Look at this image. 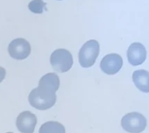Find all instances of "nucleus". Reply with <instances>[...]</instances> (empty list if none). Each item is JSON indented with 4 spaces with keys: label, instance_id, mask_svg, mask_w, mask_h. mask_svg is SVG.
I'll use <instances>...</instances> for the list:
<instances>
[{
    "label": "nucleus",
    "instance_id": "1",
    "mask_svg": "<svg viewBox=\"0 0 149 133\" xmlns=\"http://www.w3.org/2000/svg\"><path fill=\"white\" fill-rule=\"evenodd\" d=\"M28 100L30 105L37 110H48L56 103V91L46 87L38 86L31 91Z\"/></svg>",
    "mask_w": 149,
    "mask_h": 133
},
{
    "label": "nucleus",
    "instance_id": "2",
    "mask_svg": "<svg viewBox=\"0 0 149 133\" xmlns=\"http://www.w3.org/2000/svg\"><path fill=\"white\" fill-rule=\"evenodd\" d=\"M100 53V44L96 40H89L83 44L79 52V61L82 67L89 68L94 64Z\"/></svg>",
    "mask_w": 149,
    "mask_h": 133
},
{
    "label": "nucleus",
    "instance_id": "3",
    "mask_svg": "<svg viewBox=\"0 0 149 133\" xmlns=\"http://www.w3.org/2000/svg\"><path fill=\"white\" fill-rule=\"evenodd\" d=\"M50 62L56 71L63 73L72 68L73 59L70 51L65 49H58L52 53Z\"/></svg>",
    "mask_w": 149,
    "mask_h": 133
},
{
    "label": "nucleus",
    "instance_id": "4",
    "mask_svg": "<svg viewBox=\"0 0 149 133\" xmlns=\"http://www.w3.org/2000/svg\"><path fill=\"white\" fill-rule=\"evenodd\" d=\"M121 126L127 132L141 133L146 129L147 119L139 112H131L123 117Z\"/></svg>",
    "mask_w": 149,
    "mask_h": 133
},
{
    "label": "nucleus",
    "instance_id": "5",
    "mask_svg": "<svg viewBox=\"0 0 149 133\" xmlns=\"http://www.w3.org/2000/svg\"><path fill=\"white\" fill-rule=\"evenodd\" d=\"M10 56L16 60L25 59L31 53V45L24 38H16L10 42L8 47Z\"/></svg>",
    "mask_w": 149,
    "mask_h": 133
},
{
    "label": "nucleus",
    "instance_id": "6",
    "mask_svg": "<svg viewBox=\"0 0 149 133\" xmlns=\"http://www.w3.org/2000/svg\"><path fill=\"white\" fill-rule=\"evenodd\" d=\"M123 65V59L119 54L112 53L105 56L100 62V69L108 75H114Z\"/></svg>",
    "mask_w": 149,
    "mask_h": 133
},
{
    "label": "nucleus",
    "instance_id": "7",
    "mask_svg": "<svg viewBox=\"0 0 149 133\" xmlns=\"http://www.w3.org/2000/svg\"><path fill=\"white\" fill-rule=\"evenodd\" d=\"M37 125V117L31 112H23L16 121L17 130L21 133H33Z\"/></svg>",
    "mask_w": 149,
    "mask_h": 133
},
{
    "label": "nucleus",
    "instance_id": "8",
    "mask_svg": "<svg viewBox=\"0 0 149 133\" xmlns=\"http://www.w3.org/2000/svg\"><path fill=\"white\" fill-rule=\"evenodd\" d=\"M127 56L128 62L132 65L137 66L144 63V61L146 60L147 51L142 44L134 43L128 47Z\"/></svg>",
    "mask_w": 149,
    "mask_h": 133
},
{
    "label": "nucleus",
    "instance_id": "9",
    "mask_svg": "<svg viewBox=\"0 0 149 133\" xmlns=\"http://www.w3.org/2000/svg\"><path fill=\"white\" fill-rule=\"evenodd\" d=\"M133 81L135 86L142 92H149V72L146 70H138L133 73Z\"/></svg>",
    "mask_w": 149,
    "mask_h": 133
},
{
    "label": "nucleus",
    "instance_id": "10",
    "mask_svg": "<svg viewBox=\"0 0 149 133\" xmlns=\"http://www.w3.org/2000/svg\"><path fill=\"white\" fill-rule=\"evenodd\" d=\"M59 78L58 77L57 74L55 73H48L43 76L39 82H38V86L42 87H46L49 89H52L55 91H57L59 88Z\"/></svg>",
    "mask_w": 149,
    "mask_h": 133
},
{
    "label": "nucleus",
    "instance_id": "11",
    "mask_svg": "<svg viewBox=\"0 0 149 133\" xmlns=\"http://www.w3.org/2000/svg\"><path fill=\"white\" fill-rule=\"evenodd\" d=\"M38 133H65V129L58 122L49 121L41 125Z\"/></svg>",
    "mask_w": 149,
    "mask_h": 133
},
{
    "label": "nucleus",
    "instance_id": "12",
    "mask_svg": "<svg viewBox=\"0 0 149 133\" xmlns=\"http://www.w3.org/2000/svg\"><path fill=\"white\" fill-rule=\"evenodd\" d=\"M45 6L46 3H45L43 0H32L28 5L29 10L36 14L43 13L44 10H45Z\"/></svg>",
    "mask_w": 149,
    "mask_h": 133
},
{
    "label": "nucleus",
    "instance_id": "13",
    "mask_svg": "<svg viewBox=\"0 0 149 133\" xmlns=\"http://www.w3.org/2000/svg\"><path fill=\"white\" fill-rule=\"evenodd\" d=\"M5 74H6V71L4 68L3 67H0V83L5 78Z\"/></svg>",
    "mask_w": 149,
    "mask_h": 133
},
{
    "label": "nucleus",
    "instance_id": "14",
    "mask_svg": "<svg viewBox=\"0 0 149 133\" xmlns=\"http://www.w3.org/2000/svg\"><path fill=\"white\" fill-rule=\"evenodd\" d=\"M7 133H13V132H7Z\"/></svg>",
    "mask_w": 149,
    "mask_h": 133
}]
</instances>
